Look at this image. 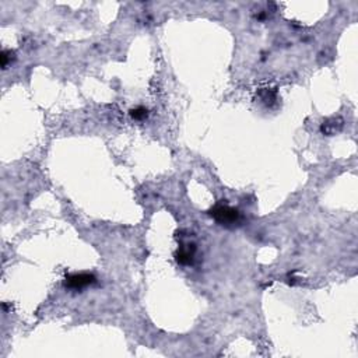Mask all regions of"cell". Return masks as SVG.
<instances>
[{"label":"cell","instance_id":"3957f363","mask_svg":"<svg viewBox=\"0 0 358 358\" xmlns=\"http://www.w3.org/2000/svg\"><path fill=\"white\" fill-rule=\"evenodd\" d=\"M194 251H196L194 245H184L175 253V258L181 264H191L194 258Z\"/></svg>","mask_w":358,"mask_h":358},{"label":"cell","instance_id":"6da1fadb","mask_svg":"<svg viewBox=\"0 0 358 358\" xmlns=\"http://www.w3.org/2000/svg\"><path fill=\"white\" fill-rule=\"evenodd\" d=\"M210 215L220 225H224V227H234L235 224L239 223V218H241V214L237 209L223 203L215 204L210 210Z\"/></svg>","mask_w":358,"mask_h":358},{"label":"cell","instance_id":"8992f818","mask_svg":"<svg viewBox=\"0 0 358 358\" xmlns=\"http://www.w3.org/2000/svg\"><path fill=\"white\" fill-rule=\"evenodd\" d=\"M13 52L11 50H3L1 52V68L6 69L7 68V65H9V62L13 60Z\"/></svg>","mask_w":358,"mask_h":358},{"label":"cell","instance_id":"5b68a950","mask_svg":"<svg viewBox=\"0 0 358 358\" xmlns=\"http://www.w3.org/2000/svg\"><path fill=\"white\" fill-rule=\"evenodd\" d=\"M147 115H148L147 114V109L143 107H137L130 111V117L133 118L135 120H143V119L147 118Z\"/></svg>","mask_w":358,"mask_h":358},{"label":"cell","instance_id":"277c9868","mask_svg":"<svg viewBox=\"0 0 358 358\" xmlns=\"http://www.w3.org/2000/svg\"><path fill=\"white\" fill-rule=\"evenodd\" d=\"M341 127H343V120L339 119V118H337V119L333 118V119H328V120H325V122L322 123V132H323L325 135L333 136L336 135L337 132H340Z\"/></svg>","mask_w":358,"mask_h":358},{"label":"cell","instance_id":"7a4b0ae2","mask_svg":"<svg viewBox=\"0 0 358 358\" xmlns=\"http://www.w3.org/2000/svg\"><path fill=\"white\" fill-rule=\"evenodd\" d=\"M95 283V277L93 274H88V273H76V274H69L66 276V280H65V286L68 287L69 290L80 291L83 288H86L88 286L94 284Z\"/></svg>","mask_w":358,"mask_h":358}]
</instances>
